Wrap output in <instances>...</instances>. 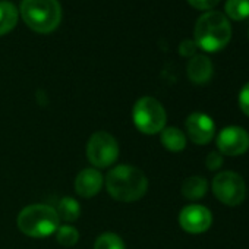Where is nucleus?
<instances>
[{"label":"nucleus","mask_w":249,"mask_h":249,"mask_svg":"<svg viewBox=\"0 0 249 249\" xmlns=\"http://www.w3.org/2000/svg\"><path fill=\"white\" fill-rule=\"evenodd\" d=\"M194 36L196 46L204 52H218L230 43L231 25L221 12L208 11L198 18Z\"/></svg>","instance_id":"obj_2"},{"label":"nucleus","mask_w":249,"mask_h":249,"mask_svg":"<svg viewBox=\"0 0 249 249\" xmlns=\"http://www.w3.org/2000/svg\"><path fill=\"white\" fill-rule=\"evenodd\" d=\"M196 43L195 41H192V40H185V41H182L180 43V46H179V53L182 54V56H195V52H196Z\"/></svg>","instance_id":"obj_23"},{"label":"nucleus","mask_w":249,"mask_h":249,"mask_svg":"<svg viewBox=\"0 0 249 249\" xmlns=\"http://www.w3.org/2000/svg\"><path fill=\"white\" fill-rule=\"evenodd\" d=\"M179 224L185 231L191 234H199L211 227L213 214L201 204H191L182 208L179 214Z\"/></svg>","instance_id":"obj_9"},{"label":"nucleus","mask_w":249,"mask_h":249,"mask_svg":"<svg viewBox=\"0 0 249 249\" xmlns=\"http://www.w3.org/2000/svg\"><path fill=\"white\" fill-rule=\"evenodd\" d=\"M59 218L71 223V221H75L78 217H79V213H81V207L78 204L76 199L71 198V196H65L60 199L59 205H57V210H56Z\"/></svg>","instance_id":"obj_16"},{"label":"nucleus","mask_w":249,"mask_h":249,"mask_svg":"<svg viewBox=\"0 0 249 249\" xmlns=\"http://www.w3.org/2000/svg\"><path fill=\"white\" fill-rule=\"evenodd\" d=\"M21 15L31 30L52 33L60 24L62 6L57 0H22Z\"/></svg>","instance_id":"obj_4"},{"label":"nucleus","mask_w":249,"mask_h":249,"mask_svg":"<svg viewBox=\"0 0 249 249\" xmlns=\"http://www.w3.org/2000/svg\"><path fill=\"white\" fill-rule=\"evenodd\" d=\"M161 144L166 150L172 153H180L186 148V135L175 126L164 128L161 131Z\"/></svg>","instance_id":"obj_13"},{"label":"nucleus","mask_w":249,"mask_h":249,"mask_svg":"<svg viewBox=\"0 0 249 249\" xmlns=\"http://www.w3.org/2000/svg\"><path fill=\"white\" fill-rule=\"evenodd\" d=\"M224 11L233 21H242L249 17V0H227Z\"/></svg>","instance_id":"obj_17"},{"label":"nucleus","mask_w":249,"mask_h":249,"mask_svg":"<svg viewBox=\"0 0 249 249\" xmlns=\"http://www.w3.org/2000/svg\"><path fill=\"white\" fill-rule=\"evenodd\" d=\"M56 239L57 242L65 246V248H71L73 245H76L78 239H79V233L73 226L65 224V226H59L56 230Z\"/></svg>","instance_id":"obj_18"},{"label":"nucleus","mask_w":249,"mask_h":249,"mask_svg":"<svg viewBox=\"0 0 249 249\" xmlns=\"http://www.w3.org/2000/svg\"><path fill=\"white\" fill-rule=\"evenodd\" d=\"M132 119L140 132L154 135L166 128L167 114L163 104L154 97H141L132 110Z\"/></svg>","instance_id":"obj_5"},{"label":"nucleus","mask_w":249,"mask_h":249,"mask_svg":"<svg viewBox=\"0 0 249 249\" xmlns=\"http://www.w3.org/2000/svg\"><path fill=\"white\" fill-rule=\"evenodd\" d=\"M207 191H208V182L202 176H189L185 179L182 185L183 196L191 201L201 199L202 196H205Z\"/></svg>","instance_id":"obj_14"},{"label":"nucleus","mask_w":249,"mask_h":249,"mask_svg":"<svg viewBox=\"0 0 249 249\" xmlns=\"http://www.w3.org/2000/svg\"><path fill=\"white\" fill-rule=\"evenodd\" d=\"M224 163V159H223V154L217 153V151H211L207 159H205V166L208 170H218Z\"/></svg>","instance_id":"obj_20"},{"label":"nucleus","mask_w":249,"mask_h":249,"mask_svg":"<svg viewBox=\"0 0 249 249\" xmlns=\"http://www.w3.org/2000/svg\"><path fill=\"white\" fill-rule=\"evenodd\" d=\"M239 107L249 117V82H246L239 92Z\"/></svg>","instance_id":"obj_21"},{"label":"nucleus","mask_w":249,"mask_h":249,"mask_svg":"<svg viewBox=\"0 0 249 249\" xmlns=\"http://www.w3.org/2000/svg\"><path fill=\"white\" fill-rule=\"evenodd\" d=\"M220 154L237 157L249 150V134L245 128L230 124L223 128L215 138Z\"/></svg>","instance_id":"obj_8"},{"label":"nucleus","mask_w":249,"mask_h":249,"mask_svg":"<svg viewBox=\"0 0 249 249\" xmlns=\"http://www.w3.org/2000/svg\"><path fill=\"white\" fill-rule=\"evenodd\" d=\"M59 221L56 210L44 204L28 205L18 215L19 230L30 237H47L56 233Z\"/></svg>","instance_id":"obj_3"},{"label":"nucleus","mask_w":249,"mask_h":249,"mask_svg":"<svg viewBox=\"0 0 249 249\" xmlns=\"http://www.w3.org/2000/svg\"><path fill=\"white\" fill-rule=\"evenodd\" d=\"M103 175L95 169H84L75 179V191L82 198H91L97 195L103 188Z\"/></svg>","instance_id":"obj_11"},{"label":"nucleus","mask_w":249,"mask_h":249,"mask_svg":"<svg viewBox=\"0 0 249 249\" xmlns=\"http://www.w3.org/2000/svg\"><path fill=\"white\" fill-rule=\"evenodd\" d=\"M189 5L199 11H211L218 5L220 0H188Z\"/></svg>","instance_id":"obj_22"},{"label":"nucleus","mask_w":249,"mask_h":249,"mask_svg":"<svg viewBox=\"0 0 249 249\" xmlns=\"http://www.w3.org/2000/svg\"><path fill=\"white\" fill-rule=\"evenodd\" d=\"M87 157L89 163L98 169L111 166L119 157V144L116 138L106 131L92 134L87 145Z\"/></svg>","instance_id":"obj_7"},{"label":"nucleus","mask_w":249,"mask_h":249,"mask_svg":"<svg viewBox=\"0 0 249 249\" xmlns=\"http://www.w3.org/2000/svg\"><path fill=\"white\" fill-rule=\"evenodd\" d=\"M18 21V9L8 0L0 2V36L8 34Z\"/></svg>","instance_id":"obj_15"},{"label":"nucleus","mask_w":249,"mask_h":249,"mask_svg":"<svg viewBox=\"0 0 249 249\" xmlns=\"http://www.w3.org/2000/svg\"><path fill=\"white\" fill-rule=\"evenodd\" d=\"M213 63L205 54H195L188 63V76L194 84H205L213 76Z\"/></svg>","instance_id":"obj_12"},{"label":"nucleus","mask_w":249,"mask_h":249,"mask_svg":"<svg viewBox=\"0 0 249 249\" xmlns=\"http://www.w3.org/2000/svg\"><path fill=\"white\" fill-rule=\"evenodd\" d=\"M213 192L221 204L236 207L245 201L246 183L243 178L236 172H220L213 179Z\"/></svg>","instance_id":"obj_6"},{"label":"nucleus","mask_w":249,"mask_h":249,"mask_svg":"<svg viewBox=\"0 0 249 249\" xmlns=\"http://www.w3.org/2000/svg\"><path fill=\"white\" fill-rule=\"evenodd\" d=\"M107 192L120 202H135L148 189V180L142 170L135 166L120 164L111 169L106 178Z\"/></svg>","instance_id":"obj_1"},{"label":"nucleus","mask_w":249,"mask_h":249,"mask_svg":"<svg viewBox=\"0 0 249 249\" xmlns=\"http://www.w3.org/2000/svg\"><path fill=\"white\" fill-rule=\"evenodd\" d=\"M186 134L189 140L196 145H207L213 141L215 135V123L207 113L195 111L188 116L186 123Z\"/></svg>","instance_id":"obj_10"},{"label":"nucleus","mask_w":249,"mask_h":249,"mask_svg":"<svg viewBox=\"0 0 249 249\" xmlns=\"http://www.w3.org/2000/svg\"><path fill=\"white\" fill-rule=\"evenodd\" d=\"M94 249H124V243L116 233H103L97 237Z\"/></svg>","instance_id":"obj_19"}]
</instances>
